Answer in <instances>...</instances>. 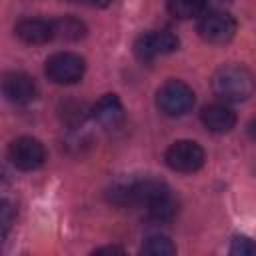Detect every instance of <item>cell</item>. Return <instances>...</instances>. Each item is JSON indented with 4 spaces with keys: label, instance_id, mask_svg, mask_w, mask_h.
Listing matches in <instances>:
<instances>
[{
    "label": "cell",
    "instance_id": "7a4b0ae2",
    "mask_svg": "<svg viewBox=\"0 0 256 256\" xmlns=\"http://www.w3.org/2000/svg\"><path fill=\"white\" fill-rule=\"evenodd\" d=\"M156 106L170 118L184 116L194 106V92L182 80H168L156 92Z\"/></svg>",
    "mask_w": 256,
    "mask_h": 256
},
{
    "label": "cell",
    "instance_id": "2e32d148",
    "mask_svg": "<svg viewBox=\"0 0 256 256\" xmlns=\"http://www.w3.org/2000/svg\"><path fill=\"white\" fill-rule=\"evenodd\" d=\"M60 116H62V120H64L66 124L76 126V124H80V122L86 118L84 104H82V102H76V100H66V102H62Z\"/></svg>",
    "mask_w": 256,
    "mask_h": 256
},
{
    "label": "cell",
    "instance_id": "5b68a950",
    "mask_svg": "<svg viewBox=\"0 0 256 256\" xmlns=\"http://www.w3.org/2000/svg\"><path fill=\"white\" fill-rule=\"evenodd\" d=\"M178 48V38L170 30L144 32L134 42V54L140 62H152L158 56H166Z\"/></svg>",
    "mask_w": 256,
    "mask_h": 256
},
{
    "label": "cell",
    "instance_id": "9a60e30c",
    "mask_svg": "<svg viewBox=\"0 0 256 256\" xmlns=\"http://www.w3.org/2000/svg\"><path fill=\"white\" fill-rule=\"evenodd\" d=\"M140 250H142V254H150V256H170V254H176V246L172 244V240L168 236H162V234L148 236Z\"/></svg>",
    "mask_w": 256,
    "mask_h": 256
},
{
    "label": "cell",
    "instance_id": "9c48e42d",
    "mask_svg": "<svg viewBox=\"0 0 256 256\" xmlns=\"http://www.w3.org/2000/svg\"><path fill=\"white\" fill-rule=\"evenodd\" d=\"M14 32L26 44H46L52 38H56L54 20H44V18H22L14 26Z\"/></svg>",
    "mask_w": 256,
    "mask_h": 256
},
{
    "label": "cell",
    "instance_id": "30bf717a",
    "mask_svg": "<svg viewBox=\"0 0 256 256\" xmlns=\"http://www.w3.org/2000/svg\"><path fill=\"white\" fill-rule=\"evenodd\" d=\"M200 120H202L206 130H210L214 134H224V132H230L234 128L236 114L230 106H226L222 102H212V104L202 108Z\"/></svg>",
    "mask_w": 256,
    "mask_h": 256
},
{
    "label": "cell",
    "instance_id": "3957f363",
    "mask_svg": "<svg viewBox=\"0 0 256 256\" xmlns=\"http://www.w3.org/2000/svg\"><path fill=\"white\" fill-rule=\"evenodd\" d=\"M84 70H86V62L76 52H56L44 64V72L48 80L60 86H70L80 82Z\"/></svg>",
    "mask_w": 256,
    "mask_h": 256
},
{
    "label": "cell",
    "instance_id": "7c38bea8",
    "mask_svg": "<svg viewBox=\"0 0 256 256\" xmlns=\"http://www.w3.org/2000/svg\"><path fill=\"white\" fill-rule=\"evenodd\" d=\"M146 212H148V218H150L152 222L166 224V222H172V220L176 218V214H178V202L174 200L172 192H168V194L160 196L158 200H154V202L146 208Z\"/></svg>",
    "mask_w": 256,
    "mask_h": 256
},
{
    "label": "cell",
    "instance_id": "4fadbf2b",
    "mask_svg": "<svg viewBox=\"0 0 256 256\" xmlns=\"http://www.w3.org/2000/svg\"><path fill=\"white\" fill-rule=\"evenodd\" d=\"M54 32H56V38H62V40H80L86 34V26L82 20L74 16H64L54 20Z\"/></svg>",
    "mask_w": 256,
    "mask_h": 256
},
{
    "label": "cell",
    "instance_id": "8992f818",
    "mask_svg": "<svg viewBox=\"0 0 256 256\" xmlns=\"http://www.w3.org/2000/svg\"><path fill=\"white\" fill-rule=\"evenodd\" d=\"M236 20L224 10H210L198 22V34L208 44H226L234 38Z\"/></svg>",
    "mask_w": 256,
    "mask_h": 256
},
{
    "label": "cell",
    "instance_id": "ba28073f",
    "mask_svg": "<svg viewBox=\"0 0 256 256\" xmlns=\"http://www.w3.org/2000/svg\"><path fill=\"white\" fill-rule=\"evenodd\" d=\"M2 92L12 104L24 106L38 98V86L26 72H8L2 80Z\"/></svg>",
    "mask_w": 256,
    "mask_h": 256
},
{
    "label": "cell",
    "instance_id": "d6986e66",
    "mask_svg": "<svg viewBox=\"0 0 256 256\" xmlns=\"http://www.w3.org/2000/svg\"><path fill=\"white\" fill-rule=\"evenodd\" d=\"M248 136H250L252 142H256V118H252L248 122Z\"/></svg>",
    "mask_w": 256,
    "mask_h": 256
},
{
    "label": "cell",
    "instance_id": "5bb4252c",
    "mask_svg": "<svg viewBox=\"0 0 256 256\" xmlns=\"http://www.w3.org/2000/svg\"><path fill=\"white\" fill-rule=\"evenodd\" d=\"M206 0H168V12L178 20H190L204 12Z\"/></svg>",
    "mask_w": 256,
    "mask_h": 256
},
{
    "label": "cell",
    "instance_id": "277c9868",
    "mask_svg": "<svg viewBox=\"0 0 256 256\" xmlns=\"http://www.w3.org/2000/svg\"><path fill=\"white\" fill-rule=\"evenodd\" d=\"M164 162L170 170L182 172V174H192L202 168L204 164V150L198 142L192 140H176L174 144L168 146L164 154Z\"/></svg>",
    "mask_w": 256,
    "mask_h": 256
},
{
    "label": "cell",
    "instance_id": "6da1fadb",
    "mask_svg": "<svg viewBox=\"0 0 256 256\" xmlns=\"http://www.w3.org/2000/svg\"><path fill=\"white\" fill-rule=\"evenodd\" d=\"M212 88L224 102H244L256 90V80L252 72L240 64H228L216 70L212 78Z\"/></svg>",
    "mask_w": 256,
    "mask_h": 256
},
{
    "label": "cell",
    "instance_id": "ffe728a7",
    "mask_svg": "<svg viewBox=\"0 0 256 256\" xmlns=\"http://www.w3.org/2000/svg\"><path fill=\"white\" fill-rule=\"evenodd\" d=\"M90 4H94V6H108L112 0H88Z\"/></svg>",
    "mask_w": 256,
    "mask_h": 256
},
{
    "label": "cell",
    "instance_id": "52a82bcc",
    "mask_svg": "<svg viewBox=\"0 0 256 256\" xmlns=\"http://www.w3.org/2000/svg\"><path fill=\"white\" fill-rule=\"evenodd\" d=\"M8 158L10 162L24 172H32L38 170L44 160H46V150L42 146L40 140L32 138V136H20L16 138L10 148H8Z\"/></svg>",
    "mask_w": 256,
    "mask_h": 256
},
{
    "label": "cell",
    "instance_id": "e0dca14e",
    "mask_svg": "<svg viewBox=\"0 0 256 256\" xmlns=\"http://www.w3.org/2000/svg\"><path fill=\"white\" fill-rule=\"evenodd\" d=\"M230 254H234V256H256V242L248 236H236L230 244Z\"/></svg>",
    "mask_w": 256,
    "mask_h": 256
},
{
    "label": "cell",
    "instance_id": "ac0fdd59",
    "mask_svg": "<svg viewBox=\"0 0 256 256\" xmlns=\"http://www.w3.org/2000/svg\"><path fill=\"white\" fill-rule=\"evenodd\" d=\"M122 254L124 252V248H120V246H102V248H96L94 250V254Z\"/></svg>",
    "mask_w": 256,
    "mask_h": 256
},
{
    "label": "cell",
    "instance_id": "8fae6325",
    "mask_svg": "<svg viewBox=\"0 0 256 256\" xmlns=\"http://www.w3.org/2000/svg\"><path fill=\"white\" fill-rule=\"evenodd\" d=\"M90 116L104 128H114L122 122L124 118V108L122 102L116 94H104L90 110Z\"/></svg>",
    "mask_w": 256,
    "mask_h": 256
}]
</instances>
